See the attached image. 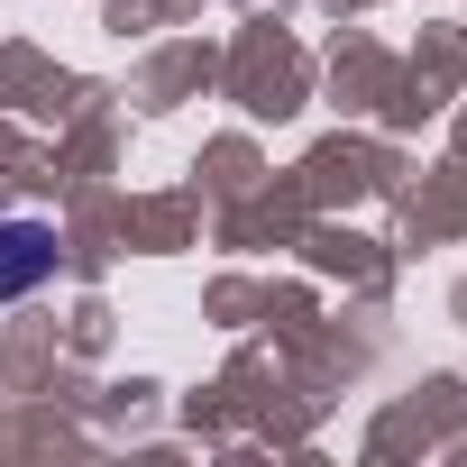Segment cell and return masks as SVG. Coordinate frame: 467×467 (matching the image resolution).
Here are the masks:
<instances>
[{"label": "cell", "instance_id": "obj_1", "mask_svg": "<svg viewBox=\"0 0 467 467\" xmlns=\"http://www.w3.org/2000/svg\"><path fill=\"white\" fill-rule=\"evenodd\" d=\"M56 275V229L47 220H0V303H19Z\"/></svg>", "mask_w": 467, "mask_h": 467}]
</instances>
